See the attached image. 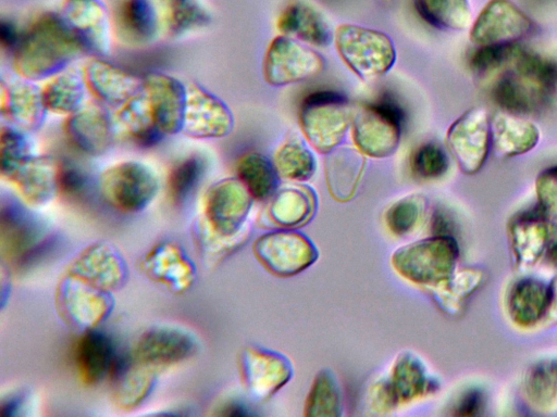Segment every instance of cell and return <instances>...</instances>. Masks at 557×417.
I'll return each mask as SVG.
<instances>
[{
  "label": "cell",
  "instance_id": "obj_11",
  "mask_svg": "<svg viewBox=\"0 0 557 417\" xmlns=\"http://www.w3.org/2000/svg\"><path fill=\"white\" fill-rule=\"evenodd\" d=\"M325 169L331 190L337 199L351 195L363 167V157L349 148L333 150Z\"/></svg>",
  "mask_w": 557,
  "mask_h": 417
},
{
  "label": "cell",
  "instance_id": "obj_25",
  "mask_svg": "<svg viewBox=\"0 0 557 417\" xmlns=\"http://www.w3.org/2000/svg\"><path fill=\"white\" fill-rule=\"evenodd\" d=\"M383 1H384V2H392V1H394V0H383Z\"/></svg>",
  "mask_w": 557,
  "mask_h": 417
},
{
  "label": "cell",
  "instance_id": "obj_24",
  "mask_svg": "<svg viewBox=\"0 0 557 417\" xmlns=\"http://www.w3.org/2000/svg\"><path fill=\"white\" fill-rule=\"evenodd\" d=\"M552 257L557 263V245L552 250Z\"/></svg>",
  "mask_w": 557,
  "mask_h": 417
},
{
  "label": "cell",
  "instance_id": "obj_3",
  "mask_svg": "<svg viewBox=\"0 0 557 417\" xmlns=\"http://www.w3.org/2000/svg\"><path fill=\"white\" fill-rule=\"evenodd\" d=\"M348 99L334 90L308 94L300 105L299 124L309 143L320 153H331L342 143L352 122Z\"/></svg>",
  "mask_w": 557,
  "mask_h": 417
},
{
  "label": "cell",
  "instance_id": "obj_5",
  "mask_svg": "<svg viewBox=\"0 0 557 417\" xmlns=\"http://www.w3.org/2000/svg\"><path fill=\"white\" fill-rule=\"evenodd\" d=\"M323 68L319 53L285 35L271 41L263 62L264 79L275 87L310 79Z\"/></svg>",
  "mask_w": 557,
  "mask_h": 417
},
{
  "label": "cell",
  "instance_id": "obj_16",
  "mask_svg": "<svg viewBox=\"0 0 557 417\" xmlns=\"http://www.w3.org/2000/svg\"><path fill=\"white\" fill-rule=\"evenodd\" d=\"M522 48L519 42L479 47L470 59V66L479 76L496 75L518 55Z\"/></svg>",
  "mask_w": 557,
  "mask_h": 417
},
{
  "label": "cell",
  "instance_id": "obj_22",
  "mask_svg": "<svg viewBox=\"0 0 557 417\" xmlns=\"http://www.w3.org/2000/svg\"><path fill=\"white\" fill-rule=\"evenodd\" d=\"M419 215V206L413 199L397 202L388 213V224L398 233L407 231Z\"/></svg>",
  "mask_w": 557,
  "mask_h": 417
},
{
  "label": "cell",
  "instance_id": "obj_10",
  "mask_svg": "<svg viewBox=\"0 0 557 417\" xmlns=\"http://www.w3.org/2000/svg\"><path fill=\"white\" fill-rule=\"evenodd\" d=\"M418 15L438 29L461 30L471 18L468 0H412Z\"/></svg>",
  "mask_w": 557,
  "mask_h": 417
},
{
  "label": "cell",
  "instance_id": "obj_15",
  "mask_svg": "<svg viewBox=\"0 0 557 417\" xmlns=\"http://www.w3.org/2000/svg\"><path fill=\"white\" fill-rule=\"evenodd\" d=\"M238 172L249 191L258 199L267 198L276 187L275 165L259 153H250L243 157Z\"/></svg>",
  "mask_w": 557,
  "mask_h": 417
},
{
  "label": "cell",
  "instance_id": "obj_19",
  "mask_svg": "<svg viewBox=\"0 0 557 417\" xmlns=\"http://www.w3.org/2000/svg\"><path fill=\"white\" fill-rule=\"evenodd\" d=\"M202 163L198 159H189L177 166L171 177V190L175 199L187 195L202 173Z\"/></svg>",
  "mask_w": 557,
  "mask_h": 417
},
{
  "label": "cell",
  "instance_id": "obj_12",
  "mask_svg": "<svg viewBox=\"0 0 557 417\" xmlns=\"http://www.w3.org/2000/svg\"><path fill=\"white\" fill-rule=\"evenodd\" d=\"M190 346V341L184 334L162 329L141 338L138 354L149 362H170L184 357Z\"/></svg>",
  "mask_w": 557,
  "mask_h": 417
},
{
  "label": "cell",
  "instance_id": "obj_17",
  "mask_svg": "<svg viewBox=\"0 0 557 417\" xmlns=\"http://www.w3.org/2000/svg\"><path fill=\"white\" fill-rule=\"evenodd\" d=\"M445 150L435 142H426L414 150L411 155V168L421 178H437L448 168Z\"/></svg>",
  "mask_w": 557,
  "mask_h": 417
},
{
  "label": "cell",
  "instance_id": "obj_18",
  "mask_svg": "<svg viewBox=\"0 0 557 417\" xmlns=\"http://www.w3.org/2000/svg\"><path fill=\"white\" fill-rule=\"evenodd\" d=\"M123 26L135 36H146L152 27V14L146 0H125L120 10Z\"/></svg>",
  "mask_w": 557,
  "mask_h": 417
},
{
  "label": "cell",
  "instance_id": "obj_14",
  "mask_svg": "<svg viewBox=\"0 0 557 417\" xmlns=\"http://www.w3.org/2000/svg\"><path fill=\"white\" fill-rule=\"evenodd\" d=\"M275 168L284 176L306 180L314 172L315 162L307 146L299 140L283 143L274 156Z\"/></svg>",
  "mask_w": 557,
  "mask_h": 417
},
{
  "label": "cell",
  "instance_id": "obj_23",
  "mask_svg": "<svg viewBox=\"0 0 557 417\" xmlns=\"http://www.w3.org/2000/svg\"><path fill=\"white\" fill-rule=\"evenodd\" d=\"M480 395L478 393L469 394L460 405V414L472 415L480 407Z\"/></svg>",
  "mask_w": 557,
  "mask_h": 417
},
{
  "label": "cell",
  "instance_id": "obj_2",
  "mask_svg": "<svg viewBox=\"0 0 557 417\" xmlns=\"http://www.w3.org/2000/svg\"><path fill=\"white\" fill-rule=\"evenodd\" d=\"M404 123L401 105L393 94L385 92L354 112L351 134L355 146L360 153L371 157L389 156L398 147Z\"/></svg>",
  "mask_w": 557,
  "mask_h": 417
},
{
  "label": "cell",
  "instance_id": "obj_8",
  "mask_svg": "<svg viewBox=\"0 0 557 417\" xmlns=\"http://www.w3.org/2000/svg\"><path fill=\"white\" fill-rule=\"evenodd\" d=\"M491 126V144L502 156H517L536 147L540 141L537 126L529 119L506 112L496 113Z\"/></svg>",
  "mask_w": 557,
  "mask_h": 417
},
{
  "label": "cell",
  "instance_id": "obj_1",
  "mask_svg": "<svg viewBox=\"0 0 557 417\" xmlns=\"http://www.w3.org/2000/svg\"><path fill=\"white\" fill-rule=\"evenodd\" d=\"M492 97L503 112L518 116L541 111L557 91V63L522 48L496 74Z\"/></svg>",
  "mask_w": 557,
  "mask_h": 417
},
{
  "label": "cell",
  "instance_id": "obj_9",
  "mask_svg": "<svg viewBox=\"0 0 557 417\" xmlns=\"http://www.w3.org/2000/svg\"><path fill=\"white\" fill-rule=\"evenodd\" d=\"M277 28L285 36H294L319 47L327 46L333 38L324 16L315 8L301 1L293 2L282 11Z\"/></svg>",
  "mask_w": 557,
  "mask_h": 417
},
{
  "label": "cell",
  "instance_id": "obj_21",
  "mask_svg": "<svg viewBox=\"0 0 557 417\" xmlns=\"http://www.w3.org/2000/svg\"><path fill=\"white\" fill-rule=\"evenodd\" d=\"M536 192L543 213L557 217V166L541 173L536 180Z\"/></svg>",
  "mask_w": 557,
  "mask_h": 417
},
{
  "label": "cell",
  "instance_id": "obj_13",
  "mask_svg": "<svg viewBox=\"0 0 557 417\" xmlns=\"http://www.w3.org/2000/svg\"><path fill=\"white\" fill-rule=\"evenodd\" d=\"M115 357L112 343L101 333H89L81 342L78 361L90 381H97L108 370L111 372Z\"/></svg>",
  "mask_w": 557,
  "mask_h": 417
},
{
  "label": "cell",
  "instance_id": "obj_7",
  "mask_svg": "<svg viewBox=\"0 0 557 417\" xmlns=\"http://www.w3.org/2000/svg\"><path fill=\"white\" fill-rule=\"evenodd\" d=\"M446 143L462 172L476 173L484 164L491 146L486 110L474 106L462 113L449 126Z\"/></svg>",
  "mask_w": 557,
  "mask_h": 417
},
{
  "label": "cell",
  "instance_id": "obj_6",
  "mask_svg": "<svg viewBox=\"0 0 557 417\" xmlns=\"http://www.w3.org/2000/svg\"><path fill=\"white\" fill-rule=\"evenodd\" d=\"M533 29L532 20L511 0H490L471 26L470 40L478 47L517 43Z\"/></svg>",
  "mask_w": 557,
  "mask_h": 417
},
{
  "label": "cell",
  "instance_id": "obj_20",
  "mask_svg": "<svg viewBox=\"0 0 557 417\" xmlns=\"http://www.w3.org/2000/svg\"><path fill=\"white\" fill-rule=\"evenodd\" d=\"M310 207L308 197L298 190H285L273 203V213L282 219H301Z\"/></svg>",
  "mask_w": 557,
  "mask_h": 417
},
{
  "label": "cell",
  "instance_id": "obj_4",
  "mask_svg": "<svg viewBox=\"0 0 557 417\" xmlns=\"http://www.w3.org/2000/svg\"><path fill=\"white\" fill-rule=\"evenodd\" d=\"M335 47L345 64L364 80L380 78L396 60L394 43L386 34L360 25H339Z\"/></svg>",
  "mask_w": 557,
  "mask_h": 417
}]
</instances>
